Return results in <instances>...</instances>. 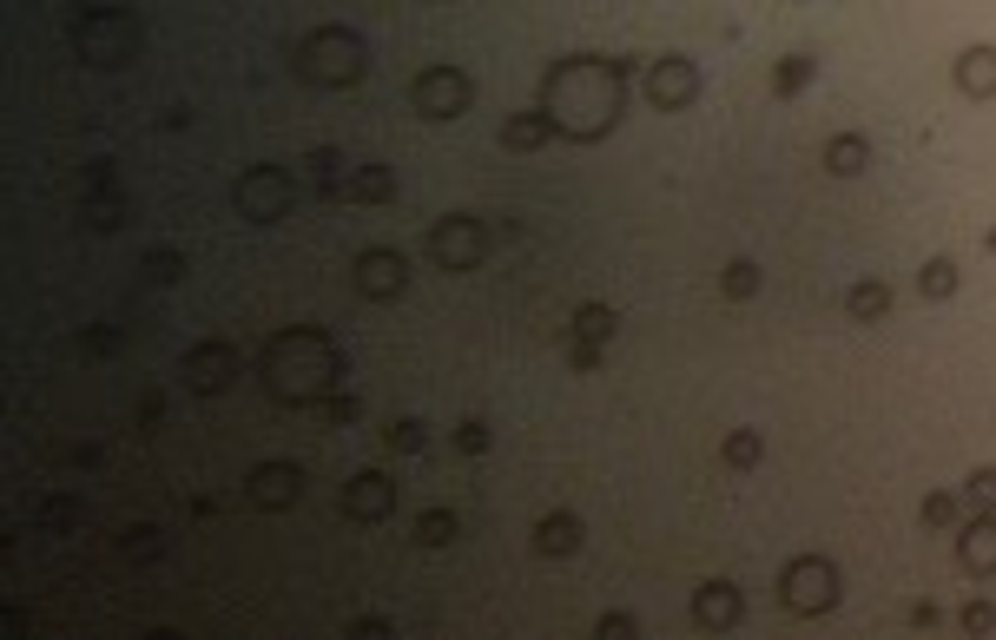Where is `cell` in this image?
<instances>
[{"label":"cell","mask_w":996,"mask_h":640,"mask_svg":"<svg viewBox=\"0 0 996 640\" xmlns=\"http://www.w3.org/2000/svg\"><path fill=\"white\" fill-rule=\"evenodd\" d=\"M621 79H627L621 60H595V53L554 60L548 79H541V106L554 113V132L561 139H601L621 119Z\"/></svg>","instance_id":"cell-1"},{"label":"cell","mask_w":996,"mask_h":640,"mask_svg":"<svg viewBox=\"0 0 996 640\" xmlns=\"http://www.w3.org/2000/svg\"><path fill=\"white\" fill-rule=\"evenodd\" d=\"M265 376L284 404H323V389H337L344 376V350L310 324H291L265 344Z\"/></svg>","instance_id":"cell-2"},{"label":"cell","mask_w":996,"mask_h":640,"mask_svg":"<svg viewBox=\"0 0 996 640\" xmlns=\"http://www.w3.org/2000/svg\"><path fill=\"white\" fill-rule=\"evenodd\" d=\"M291 73L304 79V87H357L363 79V40L350 27H317V34L297 40Z\"/></svg>","instance_id":"cell-3"},{"label":"cell","mask_w":996,"mask_h":640,"mask_svg":"<svg viewBox=\"0 0 996 640\" xmlns=\"http://www.w3.org/2000/svg\"><path fill=\"white\" fill-rule=\"evenodd\" d=\"M779 601L792 614H832L839 607V568L825 562V554H799V562H786V575H779Z\"/></svg>","instance_id":"cell-4"},{"label":"cell","mask_w":996,"mask_h":640,"mask_svg":"<svg viewBox=\"0 0 996 640\" xmlns=\"http://www.w3.org/2000/svg\"><path fill=\"white\" fill-rule=\"evenodd\" d=\"M469 100H475V79L462 73V66H423L417 79H409V106H417L423 119H462L469 113Z\"/></svg>","instance_id":"cell-5"},{"label":"cell","mask_w":996,"mask_h":640,"mask_svg":"<svg viewBox=\"0 0 996 640\" xmlns=\"http://www.w3.org/2000/svg\"><path fill=\"white\" fill-rule=\"evenodd\" d=\"M73 47L87 53L93 66H126L132 47H139V27H132L126 14H93V8H87V14L73 21Z\"/></svg>","instance_id":"cell-6"},{"label":"cell","mask_w":996,"mask_h":640,"mask_svg":"<svg viewBox=\"0 0 996 640\" xmlns=\"http://www.w3.org/2000/svg\"><path fill=\"white\" fill-rule=\"evenodd\" d=\"M231 205L252 218V225H278L284 205H291V179H284V166H252V172H238V179H231Z\"/></svg>","instance_id":"cell-7"},{"label":"cell","mask_w":996,"mask_h":640,"mask_svg":"<svg viewBox=\"0 0 996 640\" xmlns=\"http://www.w3.org/2000/svg\"><path fill=\"white\" fill-rule=\"evenodd\" d=\"M482 252H488V231H482V218L456 212V218L430 225V258H436L443 271H475V265H482Z\"/></svg>","instance_id":"cell-8"},{"label":"cell","mask_w":996,"mask_h":640,"mask_svg":"<svg viewBox=\"0 0 996 640\" xmlns=\"http://www.w3.org/2000/svg\"><path fill=\"white\" fill-rule=\"evenodd\" d=\"M350 284H357V297L390 304V297H403V291H409V258H403V252H390V245H363V252H357V265H350Z\"/></svg>","instance_id":"cell-9"},{"label":"cell","mask_w":996,"mask_h":640,"mask_svg":"<svg viewBox=\"0 0 996 640\" xmlns=\"http://www.w3.org/2000/svg\"><path fill=\"white\" fill-rule=\"evenodd\" d=\"M693 93H700V66L687 53H660L647 66V100H653V113H680V106H693Z\"/></svg>","instance_id":"cell-10"},{"label":"cell","mask_w":996,"mask_h":640,"mask_svg":"<svg viewBox=\"0 0 996 640\" xmlns=\"http://www.w3.org/2000/svg\"><path fill=\"white\" fill-rule=\"evenodd\" d=\"M179 376H186V389H199V396H218L231 376H238V350L231 344H199V350H186V363H179Z\"/></svg>","instance_id":"cell-11"},{"label":"cell","mask_w":996,"mask_h":640,"mask_svg":"<svg viewBox=\"0 0 996 640\" xmlns=\"http://www.w3.org/2000/svg\"><path fill=\"white\" fill-rule=\"evenodd\" d=\"M390 509H396V483H390L383 469H363V475H350V483H344V515L350 522H383Z\"/></svg>","instance_id":"cell-12"},{"label":"cell","mask_w":996,"mask_h":640,"mask_svg":"<svg viewBox=\"0 0 996 640\" xmlns=\"http://www.w3.org/2000/svg\"><path fill=\"white\" fill-rule=\"evenodd\" d=\"M304 496V469L297 462H258L252 469V502L258 509H291Z\"/></svg>","instance_id":"cell-13"},{"label":"cell","mask_w":996,"mask_h":640,"mask_svg":"<svg viewBox=\"0 0 996 640\" xmlns=\"http://www.w3.org/2000/svg\"><path fill=\"white\" fill-rule=\"evenodd\" d=\"M739 607H745V601H739L732 581H706V588L693 594V620H700V627H732Z\"/></svg>","instance_id":"cell-14"},{"label":"cell","mask_w":996,"mask_h":640,"mask_svg":"<svg viewBox=\"0 0 996 640\" xmlns=\"http://www.w3.org/2000/svg\"><path fill=\"white\" fill-rule=\"evenodd\" d=\"M548 139H554V113H548V106L515 113V119L502 126V145H509V152H535V145H548Z\"/></svg>","instance_id":"cell-15"},{"label":"cell","mask_w":996,"mask_h":640,"mask_svg":"<svg viewBox=\"0 0 996 640\" xmlns=\"http://www.w3.org/2000/svg\"><path fill=\"white\" fill-rule=\"evenodd\" d=\"M535 548H541V554H574V548H580V515H567V509L541 515V522H535Z\"/></svg>","instance_id":"cell-16"},{"label":"cell","mask_w":996,"mask_h":640,"mask_svg":"<svg viewBox=\"0 0 996 640\" xmlns=\"http://www.w3.org/2000/svg\"><path fill=\"white\" fill-rule=\"evenodd\" d=\"M957 87H963V93H976V100H983V93H996V47H970V53L957 60Z\"/></svg>","instance_id":"cell-17"},{"label":"cell","mask_w":996,"mask_h":640,"mask_svg":"<svg viewBox=\"0 0 996 640\" xmlns=\"http://www.w3.org/2000/svg\"><path fill=\"white\" fill-rule=\"evenodd\" d=\"M957 554H963L970 575H989V568H996V522H970L963 541H957Z\"/></svg>","instance_id":"cell-18"},{"label":"cell","mask_w":996,"mask_h":640,"mask_svg":"<svg viewBox=\"0 0 996 640\" xmlns=\"http://www.w3.org/2000/svg\"><path fill=\"white\" fill-rule=\"evenodd\" d=\"M871 166V145L858 139V132H839L832 145H825V172H839V179H852V172H865Z\"/></svg>","instance_id":"cell-19"},{"label":"cell","mask_w":996,"mask_h":640,"mask_svg":"<svg viewBox=\"0 0 996 640\" xmlns=\"http://www.w3.org/2000/svg\"><path fill=\"white\" fill-rule=\"evenodd\" d=\"M350 199L357 205H390L396 199V172L390 166H357L350 172Z\"/></svg>","instance_id":"cell-20"},{"label":"cell","mask_w":996,"mask_h":640,"mask_svg":"<svg viewBox=\"0 0 996 640\" xmlns=\"http://www.w3.org/2000/svg\"><path fill=\"white\" fill-rule=\"evenodd\" d=\"M621 331V317L608 304H574V337H588V344H608Z\"/></svg>","instance_id":"cell-21"},{"label":"cell","mask_w":996,"mask_h":640,"mask_svg":"<svg viewBox=\"0 0 996 640\" xmlns=\"http://www.w3.org/2000/svg\"><path fill=\"white\" fill-rule=\"evenodd\" d=\"M456 535H462L456 509H423V515H417V541H423V548H449Z\"/></svg>","instance_id":"cell-22"},{"label":"cell","mask_w":996,"mask_h":640,"mask_svg":"<svg viewBox=\"0 0 996 640\" xmlns=\"http://www.w3.org/2000/svg\"><path fill=\"white\" fill-rule=\"evenodd\" d=\"M845 310H852V317H858V324H878V317H884V310H891V291H884V284H878V278H871V284H858V291H852V297H845Z\"/></svg>","instance_id":"cell-23"},{"label":"cell","mask_w":996,"mask_h":640,"mask_svg":"<svg viewBox=\"0 0 996 640\" xmlns=\"http://www.w3.org/2000/svg\"><path fill=\"white\" fill-rule=\"evenodd\" d=\"M719 291H726L732 304L759 297V265H753V258H732V265H726V278H719Z\"/></svg>","instance_id":"cell-24"},{"label":"cell","mask_w":996,"mask_h":640,"mask_svg":"<svg viewBox=\"0 0 996 640\" xmlns=\"http://www.w3.org/2000/svg\"><path fill=\"white\" fill-rule=\"evenodd\" d=\"M719 456H726V469H753V462L766 456V443H759V430H732Z\"/></svg>","instance_id":"cell-25"},{"label":"cell","mask_w":996,"mask_h":640,"mask_svg":"<svg viewBox=\"0 0 996 640\" xmlns=\"http://www.w3.org/2000/svg\"><path fill=\"white\" fill-rule=\"evenodd\" d=\"M812 73H818L812 53H786V66L772 73V87H779V93H799V87H812Z\"/></svg>","instance_id":"cell-26"},{"label":"cell","mask_w":996,"mask_h":640,"mask_svg":"<svg viewBox=\"0 0 996 640\" xmlns=\"http://www.w3.org/2000/svg\"><path fill=\"white\" fill-rule=\"evenodd\" d=\"M383 436H390V449H403V456H417V449H423V443H430V436H423V423H417V417H403V423H390V430H383Z\"/></svg>","instance_id":"cell-27"},{"label":"cell","mask_w":996,"mask_h":640,"mask_svg":"<svg viewBox=\"0 0 996 640\" xmlns=\"http://www.w3.org/2000/svg\"><path fill=\"white\" fill-rule=\"evenodd\" d=\"M924 291H931V297H950V291H957V265H950V258H931V265H924Z\"/></svg>","instance_id":"cell-28"},{"label":"cell","mask_w":996,"mask_h":640,"mask_svg":"<svg viewBox=\"0 0 996 640\" xmlns=\"http://www.w3.org/2000/svg\"><path fill=\"white\" fill-rule=\"evenodd\" d=\"M456 449H462V456H482V449H488V423H475V417L456 423Z\"/></svg>","instance_id":"cell-29"},{"label":"cell","mask_w":996,"mask_h":640,"mask_svg":"<svg viewBox=\"0 0 996 640\" xmlns=\"http://www.w3.org/2000/svg\"><path fill=\"white\" fill-rule=\"evenodd\" d=\"M963 496H970L976 509H996V469H976V475H970V489H963Z\"/></svg>","instance_id":"cell-30"},{"label":"cell","mask_w":996,"mask_h":640,"mask_svg":"<svg viewBox=\"0 0 996 640\" xmlns=\"http://www.w3.org/2000/svg\"><path fill=\"white\" fill-rule=\"evenodd\" d=\"M595 633H614V640H634V633H640V620H634V614H601V620H595Z\"/></svg>","instance_id":"cell-31"},{"label":"cell","mask_w":996,"mask_h":640,"mask_svg":"<svg viewBox=\"0 0 996 640\" xmlns=\"http://www.w3.org/2000/svg\"><path fill=\"white\" fill-rule=\"evenodd\" d=\"M145 265H152V278H165V284H173V278H186V258H173V252H152Z\"/></svg>","instance_id":"cell-32"},{"label":"cell","mask_w":996,"mask_h":640,"mask_svg":"<svg viewBox=\"0 0 996 640\" xmlns=\"http://www.w3.org/2000/svg\"><path fill=\"white\" fill-rule=\"evenodd\" d=\"M601 350H608V344H588V337H574L567 363H574V370H595V363H601Z\"/></svg>","instance_id":"cell-33"},{"label":"cell","mask_w":996,"mask_h":640,"mask_svg":"<svg viewBox=\"0 0 996 640\" xmlns=\"http://www.w3.org/2000/svg\"><path fill=\"white\" fill-rule=\"evenodd\" d=\"M924 522L944 528V522H950V496H931V502H924Z\"/></svg>","instance_id":"cell-34"},{"label":"cell","mask_w":996,"mask_h":640,"mask_svg":"<svg viewBox=\"0 0 996 640\" xmlns=\"http://www.w3.org/2000/svg\"><path fill=\"white\" fill-rule=\"evenodd\" d=\"M989 620H996V614H989V607H983V601H976V607H963V627H976V633H983V627H989Z\"/></svg>","instance_id":"cell-35"}]
</instances>
